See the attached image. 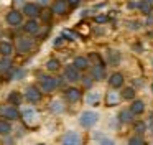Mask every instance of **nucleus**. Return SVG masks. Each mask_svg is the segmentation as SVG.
Here are the masks:
<instances>
[{"instance_id": "nucleus-1", "label": "nucleus", "mask_w": 153, "mask_h": 145, "mask_svg": "<svg viewBox=\"0 0 153 145\" xmlns=\"http://www.w3.org/2000/svg\"><path fill=\"white\" fill-rule=\"evenodd\" d=\"M97 120H99V114L94 112V111H86V112H82L81 117H79V124H81V127H84V129L94 127V125L97 124Z\"/></svg>"}, {"instance_id": "nucleus-2", "label": "nucleus", "mask_w": 153, "mask_h": 145, "mask_svg": "<svg viewBox=\"0 0 153 145\" xmlns=\"http://www.w3.org/2000/svg\"><path fill=\"white\" fill-rule=\"evenodd\" d=\"M58 79H54V78H51V76H40L38 78V84H40V91H43V92H51V91H54L56 89V86H58Z\"/></svg>"}, {"instance_id": "nucleus-3", "label": "nucleus", "mask_w": 153, "mask_h": 145, "mask_svg": "<svg viewBox=\"0 0 153 145\" xmlns=\"http://www.w3.org/2000/svg\"><path fill=\"white\" fill-rule=\"evenodd\" d=\"M40 12H41V7L35 2H27L23 3V10H22V15L28 16V18H36L40 16Z\"/></svg>"}, {"instance_id": "nucleus-4", "label": "nucleus", "mask_w": 153, "mask_h": 145, "mask_svg": "<svg viewBox=\"0 0 153 145\" xmlns=\"http://www.w3.org/2000/svg\"><path fill=\"white\" fill-rule=\"evenodd\" d=\"M33 40L30 38V36H20V38H17V51L18 53H30L31 49H33Z\"/></svg>"}, {"instance_id": "nucleus-5", "label": "nucleus", "mask_w": 153, "mask_h": 145, "mask_svg": "<svg viewBox=\"0 0 153 145\" xmlns=\"http://www.w3.org/2000/svg\"><path fill=\"white\" fill-rule=\"evenodd\" d=\"M5 20H7V23L10 26H20L22 22H23V15L18 10H10L7 13V16H5Z\"/></svg>"}, {"instance_id": "nucleus-6", "label": "nucleus", "mask_w": 153, "mask_h": 145, "mask_svg": "<svg viewBox=\"0 0 153 145\" xmlns=\"http://www.w3.org/2000/svg\"><path fill=\"white\" fill-rule=\"evenodd\" d=\"M25 97H27V101H30L31 104H36V102L41 101V91L36 86H30V87H27V91H25Z\"/></svg>"}, {"instance_id": "nucleus-7", "label": "nucleus", "mask_w": 153, "mask_h": 145, "mask_svg": "<svg viewBox=\"0 0 153 145\" xmlns=\"http://www.w3.org/2000/svg\"><path fill=\"white\" fill-rule=\"evenodd\" d=\"M68 10H69V5H68L66 0H54V3L51 5L53 15H66Z\"/></svg>"}, {"instance_id": "nucleus-8", "label": "nucleus", "mask_w": 153, "mask_h": 145, "mask_svg": "<svg viewBox=\"0 0 153 145\" xmlns=\"http://www.w3.org/2000/svg\"><path fill=\"white\" fill-rule=\"evenodd\" d=\"M63 145H81V135L74 130H69L63 137Z\"/></svg>"}, {"instance_id": "nucleus-9", "label": "nucleus", "mask_w": 153, "mask_h": 145, "mask_svg": "<svg viewBox=\"0 0 153 145\" xmlns=\"http://www.w3.org/2000/svg\"><path fill=\"white\" fill-rule=\"evenodd\" d=\"M0 114H4V117L8 119V120H17L20 117V112H18V109L15 105H5V107H2Z\"/></svg>"}, {"instance_id": "nucleus-10", "label": "nucleus", "mask_w": 153, "mask_h": 145, "mask_svg": "<svg viewBox=\"0 0 153 145\" xmlns=\"http://www.w3.org/2000/svg\"><path fill=\"white\" fill-rule=\"evenodd\" d=\"M23 31L27 33V35H36V33L40 31V23H38L35 18H30L23 25Z\"/></svg>"}, {"instance_id": "nucleus-11", "label": "nucleus", "mask_w": 153, "mask_h": 145, "mask_svg": "<svg viewBox=\"0 0 153 145\" xmlns=\"http://www.w3.org/2000/svg\"><path fill=\"white\" fill-rule=\"evenodd\" d=\"M91 78L94 81H102V79H105V68L102 64H94V68L91 69Z\"/></svg>"}, {"instance_id": "nucleus-12", "label": "nucleus", "mask_w": 153, "mask_h": 145, "mask_svg": "<svg viewBox=\"0 0 153 145\" xmlns=\"http://www.w3.org/2000/svg\"><path fill=\"white\" fill-rule=\"evenodd\" d=\"M64 78L69 82H77L81 79V76H79V71L74 66H66V69H64Z\"/></svg>"}, {"instance_id": "nucleus-13", "label": "nucleus", "mask_w": 153, "mask_h": 145, "mask_svg": "<svg viewBox=\"0 0 153 145\" xmlns=\"http://www.w3.org/2000/svg\"><path fill=\"white\" fill-rule=\"evenodd\" d=\"M64 96H66V101L77 102V101H81V97H82V92H81L77 87H69V89H66Z\"/></svg>"}, {"instance_id": "nucleus-14", "label": "nucleus", "mask_w": 153, "mask_h": 145, "mask_svg": "<svg viewBox=\"0 0 153 145\" xmlns=\"http://www.w3.org/2000/svg\"><path fill=\"white\" fill-rule=\"evenodd\" d=\"M120 61H122L120 51H117V49H109V51H107V63H109L110 66H117Z\"/></svg>"}, {"instance_id": "nucleus-15", "label": "nucleus", "mask_w": 153, "mask_h": 145, "mask_svg": "<svg viewBox=\"0 0 153 145\" xmlns=\"http://www.w3.org/2000/svg\"><path fill=\"white\" fill-rule=\"evenodd\" d=\"M109 84H110V87H114V89L122 87V84H123V74H122V72H114V74L109 78Z\"/></svg>"}, {"instance_id": "nucleus-16", "label": "nucleus", "mask_w": 153, "mask_h": 145, "mask_svg": "<svg viewBox=\"0 0 153 145\" xmlns=\"http://www.w3.org/2000/svg\"><path fill=\"white\" fill-rule=\"evenodd\" d=\"M13 53V45L7 40H0V55L2 56H10Z\"/></svg>"}, {"instance_id": "nucleus-17", "label": "nucleus", "mask_w": 153, "mask_h": 145, "mask_svg": "<svg viewBox=\"0 0 153 145\" xmlns=\"http://www.w3.org/2000/svg\"><path fill=\"white\" fill-rule=\"evenodd\" d=\"M130 112H132L133 115H140V114H143V111H145V104H143V101H133L132 102V105H130V109H128Z\"/></svg>"}, {"instance_id": "nucleus-18", "label": "nucleus", "mask_w": 153, "mask_h": 145, "mask_svg": "<svg viewBox=\"0 0 153 145\" xmlns=\"http://www.w3.org/2000/svg\"><path fill=\"white\" fill-rule=\"evenodd\" d=\"M74 68H76L77 71H86V69L89 68V59L84 58V56H77V58L74 59Z\"/></svg>"}, {"instance_id": "nucleus-19", "label": "nucleus", "mask_w": 153, "mask_h": 145, "mask_svg": "<svg viewBox=\"0 0 153 145\" xmlns=\"http://www.w3.org/2000/svg\"><path fill=\"white\" fill-rule=\"evenodd\" d=\"M7 101L10 102V105H20L22 104V101H23V97H22V94L20 92H17V91H12L10 94H8V97H7Z\"/></svg>"}, {"instance_id": "nucleus-20", "label": "nucleus", "mask_w": 153, "mask_h": 145, "mask_svg": "<svg viewBox=\"0 0 153 145\" xmlns=\"http://www.w3.org/2000/svg\"><path fill=\"white\" fill-rule=\"evenodd\" d=\"M99 101H100V92L99 91H89L86 94V102H87V104L96 105Z\"/></svg>"}, {"instance_id": "nucleus-21", "label": "nucleus", "mask_w": 153, "mask_h": 145, "mask_svg": "<svg viewBox=\"0 0 153 145\" xmlns=\"http://www.w3.org/2000/svg\"><path fill=\"white\" fill-rule=\"evenodd\" d=\"M105 99H107V105H115V104H119V101H120V94H117L115 91H110V92H107V96H105Z\"/></svg>"}, {"instance_id": "nucleus-22", "label": "nucleus", "mask_w": 153, "mask_h": 145, "mask_svg": "<svg viewBox=\"0 0 153 145\" xmlns=\"http://www.w3.org/2000/svg\"><path fill=\"white\" fill-rule=\"evenodd\" d=\"M50 111L53 112V114H61V112H64V104L61 101H51V104H50Z\"/></svg>"}, {"instance_id": "nucleus-23", "label": "nucleus", "mask_w": 153, "mask_h": 145, "mask_svg": "<svg viewBox=\"0 0 153 145\" xmlns=\"http://www.w3.org/2000/svg\"><path fill=\"white\" fill-rule=\"evenodd\" d=\"M12 69V59L8 56H4L2 61H0V71L2 72H8Z\"/></svg>"}, {"instance_id": "nucleus-24", "label": "nucleus", "mask_w": 153, "mask_h": 145, "mask_svg": "<svg viewBox=\"0 0 153 145\" xmlns=\"http://www.w3.org/2000/svg\"><path fill=\"white\" fill-rule=\"evenodd\" d=\"M122 99H125V101H133V99H135V87H123Z\"/></svg>"}, {"instance_id": "nucleus-25", "label": "nucleus", "mask_w": 153, "mask_h": 145, "mask_svg": "<svg viewBox=\"0 0 153 145\" xmlns=\"http://www.w3.org/2000/svg\"><path fill=\"white\" fill-rule=\"evenodd\" d=\"M138 8H140L142 13L148 15V13L152 12V2H148V0H142V2H138Z\"/></svg>"}, {"instance_id": "nucleus-26", "label": "nucleus", "mask_w": 153, "mask_h": 145, "mask_svg": "<svg viewBox=\"0 0 153 145\" xmlns=\"http://www.w3.org/2000/svg\"><path fill=\"white\" fill-rule=\"evenodd\" d=\"M132 119H133V114L130 111H122L119 114V120L122 122V124H127V122H132Z\"/></svg>"}, {"instance_id": "nucleus-27", "label": "nucleus", "mask_w": 153, "mask_h": 145, "mask_svg": "<svg viewBox=\"0 0 153 145\" xmlns=\"http://www.w3.org/2000/svg\"><path fill=\"white\" fill-rule=\"evenodd\" d=\"M12 132V125L8 124L7 120H2V119H0V134L2 135H8Z\"/></svg>"}, {"instance_id": "nucleus-28", "label": "nucleus", "mask_w": 153, "mask_h": 145, "mask_svg": "<svg viewBox=\"0 0 153 145\" xmlns=\"http://www.w3.org/2000/svg\"><path fill=\"white\" fill-rule=\"evenodd\" d=\"M133 129H135V132L137 134H145L146 132V124L145 122H142V120H138V122H135V124H133Z\"/></svg>"}, {"instance_id": "nucleus-29", "label": "nucleus", "mask_w": 153, "mask_h": 145, "mask_svg": "<svg viewBox=\"0 0 153 145\" xmlns=\"http://www.w3.org/2000/svg\"><path fill=\"white\" fill-rule=\"evenodd\" d=\"M46 69L48 71H58V69H59V61H58V59H50V61L46 63Z\"/></svg>"}, {"instance_id": "nucleus-30", "label": "nucleus", "mask_w": 153, "mask_h": 145, "mask_svg": "<svg viewBox=\"0 0 153 145\" xmlns=\"http://www.w3.org/2000/svg\"><path fill=\"white\" fill-rule=\"evenodd\" d=\"M40 15H41V20H43V22H50L51 20V16H53V12H51V8H43L40 12Z\"/></svg>"}, {"instance_id": "nucleus-31", "label": "nucleus", "mask_w": 153, "mask_h": 145, "mask_svg": "<svg viewBox=\"0 0 153 145\" xmlns=\"http://www.w3.org/2000/svg\"><path fill=\"white\" fill-rule=\"evenodd\" d=\"M128 145H145V140L140 135H135V137H132L128 140Z\"/></svg>"}, {"instance_id": "nucleus-32", "label": "nucleus", "mask_w": 153, "mask_h": 145, "mask_svg": "<svg viewBox=\"0 0 153 145\" xmlns=\"http://www.w3.org/2000/svg\"><path fill=\"white\" fill-rule=\"evenodd\" d=\"M87 59H91V61H92V63H96V64H102V59H100V55H97V53H89Z\"/></svg>"}, {"instance_id": "nucleus-33", "label": "nucleus", "mask_w": 153, "mask_h": 145, "mask_svg": "<svg viewBox=\"0 0 153 145\" xmlns=\"http://www.w3.org/2000/svg\"><path fill=\"white\" fill-rule=\"evenodd\" d=\"M23 117H25V120H27V122H31L35 119V111H31V109H25Z\"/></svg>"}, {"instance_id": "nucleus-34", "label": "nucleus", "mask_w": 153, "mask_h": 145, "mask_svg": "<svg viewBox=\"0 0 153 145\" xmlns=\"http://www.w3.org/2000/svg\"><path fill=\"white\" fill-rule=\"evenodd\" d=\"M96 22L102 25V23L109 22V16H107V15H102V13H100V15H96Z\"/></svg>"}, {"instance_id": "nucleus-35", "label": "nucleus", "mask_w": 153, "mask_h": 145, "mask_svg": "<svg viewBox=\"0 0 153 145\" xmlns=\"http://www.w3.org/2000/svg\"><path fill=\"white\" fill-rule=\"evenodd\" d=\"M82 84L86 86V87H91V84H92V78H82Z\"/></svg>"}, {"instance_id": "nucleus-36", "label": "nucleus", "mask_w": 153, "mask_h": 145, "mask_svg": "<svg viewBox=\"0 0 153 145\" xmlns=\"http://www.w3.org/2000/svg\"><path fill=\"white\" fill-rule=\"evenodd\" d=\"M66 2H68V5H69V7H77L81 3V0H66Z\"/></svg>"}, {"instance_id": "nucleus-37", "label": "nucleus", "mask_w": 153, "mask_h": 145, "mask_svg": "<svg viewBox=\"0 0 153 145\" xmlns=\"http://www.w3.org/2000/svg\"><path fill=\"white\" fill-rule=\"evenodd\" d=\"M100 145H115V142L110 140V138H104V140L100 142Z\"/></svg>"}, {"instance_id": "nucleus-38", "label": "nucleus", "mask_w": 153, "mask_h": 145, "mask_svg": "<svg viewBox=\"0 0 153 145\" xmlns=\"http://www.w3.org/2000/svg\"><path fill=\"white\" fill-rule=\"evenodd\" d=\"M63 41H64V38H63V36L56 38V40H54V46H61V45H63Z\"/></svg>"}, {"instance_id": "nucleus-39", "label": "nucleus", "mask_w": 153, "mask_h": 145, "mask_svg": "<svg viewBox=\"0 0 153 145\" xmlns=\"http://www.w3.org/2000/svg\"><path fill=\"white\" fill-rule=\"evenodd\" d=\"M128 8H138V2H128Z\"/></svg>"}, {"instance_id": "nucleus-40", "label": "nucleus", "mask_w": 153, "mask_h": 145, "mask_svg": "<svg viewBox=\"0 0 153 145\" xmlns=\"http://www.w3.org/2000/svg\"><path fill=\"white\" fill-rule=\"evenodd\" d=\"M48 2H50V0H38V3H41V5H46Z\"/></svg>"}, {"instance_id": "nucleus-41", "label": "nucleus", "mask_w": 153, "mask_h": 145, "mask_svg": "<svg viewBox=\"0 0 153 145\" xmlns=\"http://www.w3.org/2000/svg\"><path fill=\"white\" fill-rule=\"evenodd\" d=\"M152 92H153V82H152Z\"/></svg>"}, {"instance_id": "nucleus-42", "label": "nucleus", "mask_w": 153, "mask_h": 145, "mask_svg": "<svg viewBox=\"0 0 153 145\" xmlns=\"http://www.w3.org/2000/svg\"><path fill=\"white\" fill-rule=\"evenodd\" d=\"M36 145H45V144H36Z\"/></svg>"}, {"instance_id": "nucleus-43", "label": "nucleus", "mask_w": 153, "mask_h": 145, "mask_svg": "<svg viewBox=\"0 0 153 145\" xmlns=\"http://www.w3.org/2000/svg\"><path fill=\"white\" fill-rule=\"evenodd\" d=\"M0 111H2V105H0Z\"/></svg>"}, {"instance_id": "nucleus-44", "label": "nucleus", "mask_w": 153, "mask_h": 145, "mask_svg": "<svg viewBox=\"0 0 153 145\" xmlns=\"http://www.w3.org/2000/svg\"><path fill=\"white\" fill-rule=\"evenodd\" d=\"M152 66H153V61H152Z\"/></svg>"}]
</instances>
